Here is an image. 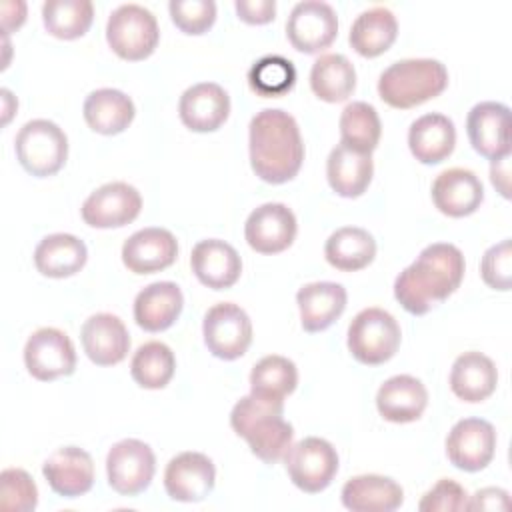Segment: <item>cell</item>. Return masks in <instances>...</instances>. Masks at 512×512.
<instances>
[{"instance_id":"6da1fadb","label":"cell","mask_w":512,"mask_h":512,"mask_svg":"<svg viewBox=\"0 0 512 512\" xmlns=\"http://www.w3.org/2000/svg\"><path fill=\"white\" fill-rule=\"evenodd\" d=\"M464 268V256L454 244L434 242L396 276L394 298L406 312L422 316L456 292Z\"/></svg>"},{"instance_id":"7a4b0ae2","label":"cell","mask_w":512,"mask_h":512,"mask_svg":"<svg viewBox=\"0 0 512 512\" xmlns=\"http://www.w3.org/2000/svg\"><path fill=\"white\" fill-rule=\"evenodd\" d=\"M250 166L268 184L292 180L304 160L300 128L288 112L264 108L250 120L248 130Z\"/></svg>"},{"instance_id":"3957f363","label":"cell","mask_w":512,"mask_h":512,"mask_svg":"<svg viewBox=\"0 0 512 512\" xmlns=\"http://www.w3.org/2000/svg\"><path fill=\"white\" fill-rule=\"evenodd\" d=\"M282 414L284 400H268L248 394L234 404L230 426L248 442L254 456L266 464H276L284 458L294 438V428Z\"/></svg>"},{"instance_id":"277c9868","label":"cell","mask_w":512,"mask_h":512,"mask_svg":"<svg viewBox=\"0 0 512 512\" xmlns=\"http://www.w3.org/2000/svg\"><path fill=\"white\" fill-rule=\"evenodd\" d=\"M448 86V70L440 60L408 58L390 64L378 78L380 98L398 110L420 106Z\"/></svg>"},{"instance_id":"5b68a950","label":"cell","mask_w":512,"mask_h":512,"mask_svg":"<svg viewBox=\"0 0 512 512\" xmlns=\"http://www.w3.org/2000/svg\"><path fill=\"white\" fill-rule=\"evenodd\" d=\"M14 148L20 166L36 178L56 174L68 158V138L64 130L44 118L26 122L16 134Z\"/></svg>"},{"instance_id":"8992f818","label":"cell","mask_w":512,"mask_h":512,"mask_svg":"<svg viewBox=\"0 0 512 512\" xmlns=\"http://www.w3.org/2000/svg\"><path fill=\"white\" fill-rule=\"evenodd\" d=\"M400 326L382 308L360 310L348 326V350L360 364L378 366L388 362L400 346Z\"/></svg>"},{"instance_id":"52a82bcc","label":"cell","mask_w":512,"mask_h":512,"mask_svg":"<svg viewBox=\"0 0 512 512\" xmlns=\"http://www.w3.org/2000/svg\"><path fill=\"white\" fill-rule=\"evenodd\" d=\"M160 40L156 16L140 4L118 6L106 24V42L122 60L138 62L148 58Z\"/></svg>"},{"instance_id":"ba28073f","label":"cell","mask_w":512,"mask_h":512,"mask_svg":"<svg viewBox=\"0 0 512 512\" xmlns=\"http://www.w3.org/2000/svg\"><path fill=\"white\" fill-rule=\"evenodd\" d=\"M286 472L296 488L306 494H318L326 490L338 472L336 448L318 436L302 438L284 454Z\"/></svg>"},{"instance_id":"9c48e42d","label":"cell","mask_w":512,"mask_h":512,"mask_svg":"<svg viewBox=\"0 0 512 512\" xmlns=\"http://www.w3.org/2000/svg\"><path fill=\"white\" fill-rule=\"evenodd\" d=\"M156 472V458L152 448L136 438L116 442L106 456L108 484L122 496H136L144 492Z\"/></svg>"},{"instance_id":"30bf717a","label":"cell","mask_w":512,"mask_h":512,"mask_svg":"<svg viewBox=\"0 0 512 512\" xmlns=\"http://www.w3.org/2000/svg\"><path fill=\"white\" fill-rule=\"evenodd\" d=\"M202 334L206 348L216 358L236 360L252 342V322L238 304L220 302L204 314Z\"/></svg>"},{"instance_id":"8fae6325","label":"cell","mask_w":512,"mask_h":512,"mask_svg":"<svg viewBox=\"0 0 512 512\" xmlns=\"http://www.w3.org/2000/svg\"><path fill=\"white\" fill-rule=\"evenodd\" d=\"M338 34V16L334 8L322 0L298 2L288 20L286 36L290 44L304 54H316L328 48Z\"/></svg>"},{"instance_id":"7c38bea8","label":"cell","mask_w":512,"mask_h":512,"mask_svg":"<svg viewBox=\"0 0 512 512\" xmlns=\"http://www.w3.org/2000/svg\"><path fill=\"white\" fill-rule=\"evenodd\" d=\"M24 364L36 380L50 382L74 372L76 350L72 340L62 330L38 328L26 340Z\"/></svg>"},{"instance_id":"4fadbf2b","label":"cell","mask_w":512,"mask_h":512,"mask_svg":"<svg viewBox=\"0 0 512 512\" xmlns=\"http://www.w3.org/2000/svg\"><path fill=\"white\" fill-rule=\"evenodd\" d=\"M496 452V430L488 420L464 418L446 436L448 460L464 472L484 470Z\"/></svg>"},{"instance_id":"5bb4252c","label":"cell","mask_w":512,"mask_h":512,"mask_svg":"<svg viewBox=\"0 0 512 512\" xmlns=\"http://www.w3.org/2000/svg\"><path fill=\"white\" fill-rule=\"evenodd\" d=\"M140 192L128 182H108L96 188L82 204V220L92 228H122L138 218Z\"/></svg>"},{"instance_id":"9a60e30c","label":"cell","mask_w":512,"mask_h":512,"mask_svg":"<svg viewBox=\"0 0 512 512\" xmlns=\"http://www.w3.org/2000/svg\"><path fill=\"white\" fill-rule=\"evenodd\" d=\"M296 216L280 202H266L250 212L244 224V236L252 250L260 254L284 252L296 238Z\"/></svg>"},{"instance_id":"2e32d148","label":"cell","mask_w":512,"mask_h":512,"mask_svg":"<svg viewBox=\"0 0 512 512\" xmlns=\"http://www.w3.org/2000/svg\"><path fill=\"white\" fill-rule=\"evenodd\" d=\"M466 132L472 148L488 158L510 156V108L502 102H480L466 118Z\"/></svg>"},{"instance_id":"e0dca14e","label":"cell","mask_w":512,"mask_h":512,"mask_svg":"<svg viewBox=\"0 0 512 512\" xmlns=\"http://www.w3.org/2000/svg\"><path fill=\"white\" fill-rule=\"evenodd\" d=\"M214 480V462L202 452H182L164 470L166 494L176 502L204 500L212 492Z\"/></svg>"},{"instance_id":"ac0fdd59","label":"cell","mask_w":512,"mask_h":512,"mask_svg":"<svg viewBox=\"0 0 512 512\" xmlns=\"http://www.w3.org/2000/svg\"><path fill=\"white\" fill-rule=\"evenodd\" d=\"M42 474L58 496L78 498L94 484V462L86 450L62 446L44 460Z\"/></svg>"},{"instance_id":"d6986e66","label":"cell","mask_w":512,"mask_h":512,"mask_svg":"<svg viewBox=\"0 0 512 512\" xmlns=\"http://www.w3.org/2000/svg\"><path fill=\"white\" fill-rule=\"evenodd\" d=\"M178 242L166 228H142L122 246V262L134 274H154L174 264Z\"/></svg>"},{"instance_id":"ffe728a7","label":"cell","mask_w":512,"mask_h":512,"mask_svg":"<svg viewBox=\"0 0 512 512\" xmlns=\"http://www.w3.org/2000/svg\"><path fill=\"white\" fill-rule=\"evenodd\" d=\"M178 112L192 132H214L230 114V98L220 84L200 82L182 92Z\"/></svg>"},{"instance_id":"44dd1931","label":"cell","mask_w":512,"mask_h":512,"mask_svg":"<svg viewBox=\"0 0 512 512\" xmlns=\"http://www.w3.org/2000/svg\"><path fill=\"white\" fill-rule=\"evenodd\" d=\"M482 200L484 186L480 178L466 168H448L440 172L432 184L434 206L450 218H464L474 214Z\"/></svg>"},{"instance_id":"7402d4cb","label":"cell","mask_w":512,"mask_h":512,"mask_svg":"<svg viewBox=\"0 0 512 512\" xmlns=\"http://www.w3.org/2000/svg\"><path fill=\"white\" fill-rule=\"evenodd\" d=\"M86 356L96 366H114L122 362L130 350V336L124 322L108 312L90 316L80 330Z\"/></svg>"},{"instance_id":"603a6c76","label":"cell","mask_w":512,"mask_h":512,"mask_svg":"<svg viewBox=\"0 0 512 512\" xmlns=\"http://www.w3.org/2000/svg\"><path fill=\"white\" fill-rule=\"evenodd\" d=\"M190 266L200 284L212 290H224L238 282L242 260L234 246L224 240H200L190 254Z\"/></svg>"},{"instance_id":"cb8c5ba5","label":"cell","mask_w":512,"mask_h":512,"mask_svg":"<svg viewBox=\"0 0 512 512\" xmlns=\"http://www.w3.org/2000/svg\"><path fill=\"white\" fill-rule=\"evenodd\" d=\"M426 404V386L410 374H398L388 378L376 392V408L380 416L394 424L418 420L426 410Z\"/></svg>"},{"instance_id":"d4e9b609","label":"cell","mask_w":512,"mask_h":512,"mask_svg":"<svg viewBox=\"0 0 512 512\" xmlns=\"http://www.w3.org/2000/svg\"><path fill=\"white\" fill-rule=\"evenodd\" d=\"M346 288L336 282H310L296 294L300 324L306 332H322L332 326L346 308Z\"/></svg>"},{"instance_id":"484cf974","label":"cell","mask_w":512,"mask_h":512,"mask_svg":"<svg viewBox=\"0 0 512 512\" xmlns=\"http://www.w3.org/2000/svg\"><path fill=\"white\" fill-rule=\"evenodd\" d=\"M374 164L372 156L358 152L346 144H338L330 150L326 160V178L330 188L342 198H358L372 182Z\"/></svg>"},{"instance_id":"4316f807","label":"cell","mask_w":512,"mask_h":512,"mask_svg":"<svg viewBox=\"0 0 512 512\" xmlns=\"http://www.w3.org/2000/svg\"><path fill=\"white\" fill-rule=\"evenodd\" d=\"M184 296L174 282H152L136 294L134 320L146 332H162L180 316Z\"/></svg>"},{"instance_id":"83f0119b","label":"cell","mask_w":512,"mask_h":512,"mask_svg":"<svg viewBox=\"0 0 512 512\" xmlns=\"http://www.w3.org/2000/svg\"><path fill=\"white\" fill-rule=\"evenodd\" d=\"M456 146L454 122L438 112L424 114L410 124L408 148L422 164L444 162Z\"/></svg>"},{"instance_id":"f1b7e54d","label":"cell","mask_w":512,"mask_h":512,"mask_svg":"<svg viewBox=\"0 0 512 512\" xmlns=\"http://www.w3.org/2000/svg\"><path fill=\"white\" fill-rule=\"evenodd\" d=\"M404 502L400 484L388 476L362 474L342 486V504L352 512H392Z\"/></svg>"},{"instance_id":"f546056e","label":"cell","mask_w":512,"mask_h":512,"mask_svg":"<svg viewBox=\"0 0 512 512\" xmlns=\"http://www.w3.org/2000/svg\"><path fill=\"white\" fill-rule=\"evenodd\" d=\"M498 384L496 364L482 352L460 354L450 370V390L464 402L476 404L492 396Z\"/></svg>"},{"instance_id":"4dcf8cb0","label":"cell","mask_w":512,"mask_h":512,"mask_svg":"<svg viewBox=\"0 0 512 512\" xmlns=\"http://www.w3.org/2000/svg\"><path fill=\"white\" fill-rule=\"evenodd\" d=\"M86 124L104 136L124 132L134 120L136 108L128 94L116 88H100L86 96L82 108Z\"/></svg>"},{"instance_id":"1f68e13d","label":"cell","mask_w":512,"mask_h":512,"mask_svg":"<svg viewBox=\"0 0 512 512\" xmlns=\"http://www.w3.org/2000/svg\"><path fill=\"white\" fill-rule=\"evenodd\" d=\"M86 244L74 234L44 236L34 250V266L48 278H68L82 270L86 264Z\"/></svg>"},{"instance_id":"d6a6232c","label":"cell","mask_w":512,"mask_h":512,"mask_svg":"<svg viewBox=\"0 0 512 512\" xmlns=\"http://www.w3.org/2000/svg\"><path fill=\"white\" fill-rule=\"evenodd\" d=\"M398 36L396 16L384 8L374 6L356 16L350 28L348 42L364 58H376L384 54Z\"/></svg>"},{"instance_id":"836d02e7","label":"cell","mask_w":512,"mask_h":512,"mask_svg":"<svg viewBox=\"0 0 512 512\" xmlns=\"http://www.w3.org/2000/svg\"><path fill=\"white\" fill-rule=\"evenodd\" d=\"M324 256L332 268L342 272H356L374 260L376 240L364 228L342 226L328 236Z\"/></svg>"},{"instance_id":"e575fe53","label":"cell","mask_w":512,"mask_h":512,"mask_svg":"<svg viewBox=\"0 0 512 512\" xmlns=\"http://www.w3.org/2000/svg\"><path fill=\"white\" fill-rule=\"evenodd\" d=\"M310 88L324 102H344L356 88V70L344 54H322L312 64Z\"/></svg>"},{"instance_id":"d590c367","label":"cell","mask_w":512,"mask_h":512,"mask_svg":"<svg viewBox=\"0 0 512 512\" xmlns=\"http://www.w3.org/2000/svg\"><path fill=\"white\" fill-rule=\"evenodd\" d=\"M298 370L296 364L284 356L270 354L258 360L250 372V394L268 398V400H284L288 394L296 390Z\"/></svg>"},{"instance_id":"8d00e7d4","label":"cell","mask_w":512,"mask_h":512,"mask_svg":"<svg viewBox=\"0 0 512 512\" xmlns=\"http://www.w3.org/2000/svg\"><path fill=\"white\" fill-rule=\"evenodd\" d=\"M94 20L90 0H48L42 4V22L48 34L60 40H74L88 32Z\"/></svg>"},{"instance_id":"74e56055","label":"cell","mask_w":512,"mask_h":512,"mask_svg":"<svg viewBox=\"0 0 512 512\" xmlns=\"http://www.w3.org/2000/svg\"><path fill=\"white\" fill-rule=\"evenodd\" d=\"M176 370V358L174 352L158 340L142 344L130 362V374L134 382L148 390L164 388Z\"/></svg>"},{"instance_id":"f35d334b","label":"cell","mask_w":512,"mask_h":512,"mask_svg":"<svg viewBox=\"0 0 512 512\" xmlns=\"http://www.w3.org/2000/svg\"><path fill=\"white\" fill-rule=\"evenodd\" d=\"M382 134L378 112L368 102H350L340 114V138L342 144L372 154Z\"/></svg>"},{"instance_id":"ab89813d","label":"cell","mask_w":512,"mask_h":512,"mask_svg":"<svg viewBox=\"0 0 512 512\" xmlns=\"http://www.w3.org/2000/svg\"><path fill=\"white\" fill-rule=\"evenodd\" d=\"M296 82L294 64L278 54L260 58L248 72L250 88L266 98H276L292 90Z\"/></svg>"},{"instance_id":"60d3db41","label":"cell","mask_w":512,"mask_h":512,"mask_svg":"<svg viewBox=\"0 0 512 512\" xmlns=\"http://www.w3.org/2000/svg\"><path fill=\"white\" fill-rule=\"evenodd\" d=\"M38 504V488L22 468H6L0 474V510L30 512Z\"/></svg>"},{"instance_id":"b9f144b4","label":"cell","mask_w":512,"mask_h":512,"mask_svg":"<svg viewBox=\"0 0 512 512\" xmlns=\"http://www.w3.org/2000/svg\"><path fill=\"white\" fill-rule=\"evenodd\" d=\"M170 18L184 34H204L216 20V4L212 0H172L168 4Z\"/></svg>"},{"instance_id":"7bdbcfd3","label":"cell","mask_w":512,"mask_h":512,"mask_svg":"<svg viewBox=\"0 0 512 512\" xmlns=\"http://www.w3.org/2000/svg\"><path fill=\"white\" fill-rule=\"evenodd\" d=\"M482 280L494 290H510L512 286V244L510 240H502L490 246L480 262Z\"/></svg>"},{"instance_id":"ee69618b","label":"cell","mask_w":512,"mask_h":512,"mask_svg":"<svg viewBox=\"0 0 512 512\" xmlns=\"http://www.w3.org/2000/svg\"><path fill=\"white\" fill-rule=\"evenodd\" d=\"M466 504H468L466 490L458 482H454L450 478H442L422 496L418 510H422V512H456V510H466Z\"/></svg>"},{"instance_id":"f6af8a7d","label":"cell","mask_w":512,"mask_h":512,"mask_svg":"<svg viewBox=\"0 0 512 512\" xmlns=\"http://www.w3.org/2000/svg\"><path fill=\"white\" fill-rule=\"evenodd\" d=\"M234 8L238 18L246 24H268L276 14L274 0H236Z\"/></svg>"},{"instance_id":"bcb514c9","label":"cell","mask_w":512,"mask_h":512,"mask_svg":"<svg viewBox=\"0 0 512 512\" xmlns=\"http://www.w3.org/2000/svg\"><path fill=\"white\" fill-rule=\"evenodd\" d=\"M510 498L502 488H482L466 504V510H508Z\"/></svg>"},{"instance_id":"7dc6e473","label":"cell","mask_w":512,"mask_h":512,"mask_svg":"<svg viewBox=\"0 0 512 512\" xmlns=\"http://www.w3.org/2000/svg\"><path fill=\"white\" fill-rule=\"evenodd\" d=\"M510 156L500 158V160H492L490 164V180L494 184V188L504 196L510 198V182H508V174H510Z\"/></svg>"},{"instance_id":"c3c4849f","label":"cell","mask_w":512,"mask_h":512,"mask_svg":"<svg viewBox=\"0 0 512 512\" xmlns=\"http://www.w3.org/2000/svg\"><path fill=\"white\" fill-rule=\"evenodd\" d=\"M26 20V4L24 2H2V28L4 32H12L20 28Z\"/></svg>"},{"instance_id":"681fc988","label":"cell","mask_w":512,"mask_h":512,"mask_svg":"<svg viewBox=\"0 0 512 512\" xmlns=\"http://www.w3.org/2000/svg\"><path fill=\"white\" fill-rule=\"evenodd\" d=\"M0 94H2V104H4V118H2V122H4V124H8V120H10L12 112H16L18 102H16V98L12 96V92H10L8 88H2V90H0Z\"/></svg>"}]
</instances>
